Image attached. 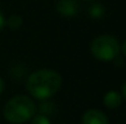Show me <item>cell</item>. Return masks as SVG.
<instances>
[{"label":"cell","instance_id":"cell-9","mask_svg":"<svg viewBox=\"0 0 126 124\" xmlns=\"http://www.w3.org/2000/svg\"><path fill=\"white\" fill-rule=\"evenodd\" d=\"M4 26H5V17H4L1 10H0V31L4 28Z\"/></svg>","mask_w":126,"mask_h":124},{"label":"cell","instance_id":"cell-8","mask_svg":"<svg viewBox=\"0 0 126 124\" xmlns=\"http://www.w3.org/2000/svg\"><path fill=\"white\" fill-rule=\"evenodd\" d=\"M32 123L31 124H50V121L48 117L39 114V116H36V117H32Z\"/></svg>","mask_w":126,"mask_h":124},{"label":"cell","instance_id":"cell-3","mask_svg":"<svg viewBox=\"0 0 126 124\" xmlns=\"http://www.w3.org/2000/svg\"><path fill=\"white\" fill-rule=\"evenodd\" d=\"M92 55L100 61H111L120 52V44L113 35H99L91 43Z\"/></svg>","mask_w":126,"mask_h":124},{"label":"cell","instance_id":"cell-10","mask_svg":"<svg viewBox=\"0 0 126 124\" xmlns=\"http://www.w3.org/2000/svg\"><path fill=\"white\" fill-rule=\"evenodd\" d=\"M121 96L126 100V83L123 85V90H121Z\"/></svg>","mask_w":126,"mask_h":124},{"label":"cell","instance_id":"cell-2","mask_svg":"<svg viewBox=\"0 0 126 124\" xmlns=\"http://www.w3.org/2000/svg\"><path fill=\"white\" fill-rule=\"evenodd\" d=\"M36 113L34 102L27 96H15L4 107V117L12 124H21L30 121Z\"/></svg>","mask_w":126,"mask_h":124},{"label":"cell","instance_id":"cell-4","mask_svg":"<svg viewBox=\"0 0 126 124\" xmlns=\"http://www.w3.org/2000/svg\"><path fill=\"white\" fill-rule=\"evenodd\" d=\"M80 10V4L77 0H58L56 11L65 17L75 16Z\"/></svg>","mask_w":126,"mask_h":124},{"label":"cell","instance_id":"cell-7","mask_svg":"<svg viewBox=\"0 0 126 124\" xmlns=\"http://www.w3.org/2000/svg\"><path fill=\"white\" fill-rule=\"evenodd\" d=\"M7 26L11 28V29H18L20 27H21V24H22V18L20 17V16H17V15H12V16H10L9 17V20H7Z\"/></svg>","mask_w":126,"mask_h":124},{"label":"cell","instance_id":"cell-1","mask_svg":"<svg viewBox=\"0 0 126 124\" xmlns=\"http://www.w3.org/2000/svg\"><path fill=\"white\" fill-rule=\"evenodd\" d=\"M26 86L33 97L45 100L58 92L61 86V77L55 71L39 69L30 76Z\"/></svg>","mask_w":126,"mask_h":124},{"label":"cell","instance_id":"cell-5","mask_svg":"<svg viewBox=\"0 0 126 124\" xmlns=\"http://www.w3.org/2000/svg\"><path fill=\"white\" fill-rule=\"evenodd\" d=\"M82 124H108V118L99 110H89L82 116Z\"/></svg>","mask_w":126,"mask_h":124},{"label":"cell","instance_id":"cell-6","mask_svg":"<svg viewBox=\"0 0 126 124\" xmlns=\"http://www.w3.org/2000/svg\"><path fill=\"white\" fill-rule=\"evenodd\" d=\"M103 102L108 108H118L123 102V96L118 91H109L104 95Z\"/></svg>","mask_w":126,"mask_h":124},{"label":"cell","instance_id":"cell-11","mask_svg":"<svg viewBox=\"0 0 126 124\" xmlns=\"http://www.w3.org/2000/svg\"><path fill=\"white\" fill-rule=\"evenodd\" d=\"M121 51H123V54L126 56V40L124 41V44L121 45Z\"/></svg>","mask_w":126,"mask_h":124},{"label":"cell","instance_id":"cell-12","mask_svg":"<svg viewBox=\"0 0 126 124\" xmlns=\"http://www.w3.org/2000/svg\"><path fill=\"white\" fill-rule=\"evenodd\" d=\"M2 90H4V82H2V79L0 78V94L2 92Z\"/></svg>","mask_w":126,"mask_h":124}]
</instances>
